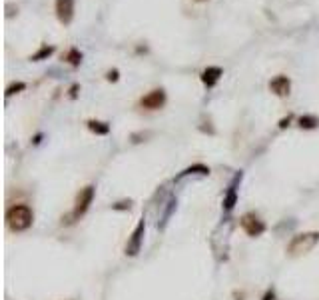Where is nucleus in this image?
Masks as SVG:
<instances>
[{
  "instance_id": "nucleus-11",
  "label": "nucleus",
  "mask_w": 319,
  "mask_h": 300,
  "mask_svg": "<svg viewBox=\"0 0 319 300\" xmlns=\"http://www.w3.org/2000/svg\"><path fill=\"white\" fill-rule=\"evenodd\" d=\"M236 200H238V190H236V186H230V190H228V194H226V198H224V208H226L228 212L236 206Z\"/></svg>"
},
{
  "instance_id": "nucleus-1",
  "label": "nucleus",
  "mask_w": 319,
  "mask_h": 300,
  "mask_svg": "<svg viewBox=\"0 0 319 300\" xmlns=\"http://www.w3.org/2000/svg\"><path fill=\"white\" fill-rule=\"evenodd\" d=\"M32 220H34V214H32L30 206H26V204L10 206L8 212H6V224H8V228L14 230V232L28 230V228L32 226Z\"/></svg>"
},
{
  "instance_id": "nucleus-14",
  "label": "nucleus",
  "mask_w": 319,
  "mask_h": 300,
  "mask_svg": "<svg viewBox=\"0 0 319 300\" xmlns=\"http://www.w3.org/2000/svg\"><path fill=\"white\" fill-rule=\"evenodd\" d=\"M317 124H319V120L315 116H301L299 118V126L301 128H315Z\"/></svg>"
},
{
  "instance_id": "nucleus-16",
  "label": "nucleus",
  "mask_w": 319,
  "mask_h": 300,
  "mask_svg": "<svg viewBox=\"0 0 319 300\" xmlns=\"http://www.w3.org/2000/svg\"><path fill=\"white\" fill-rule=\"evenodd\" d=\"M108 80H118V70H110L108 72Z\"/></svg>"
},
{
  "instance_id": "nucleus-4",
  "label": "nucleus",
  "mask_w": 319,
  "mask_h": 300,
  "mask_svg": "<svg viewBox=\"0 0 319 300\" xmlns=\"http://www.w3.org/2000/svg\"><path fill=\"white\" fill-rule=\"evenodd\" d=\"M140 104H142V108H146V110H158V108H162V106L166 104V92H164L162 88H156V90L148 92V94L140 100Z\"/></svg>"
},
{
  "instance_id": "nucleus-15",
  "label": "nucleus",
  "mask_w": 319,
  "mask_h": 300,
  "mask_svg": "<svg viewBox=\"0 0 319 300\" xmlns=\"http://www.w3.org/2000/svg\"><path fill=\"white\" fill-rule=\"evenodd\" d=\"M24 88H26V84H24V82H16V84L8 86V90H6V96H12V94H16V92H20V90H24Z\"/></svg>"
},
{
  "instance_id": "nucleus-5",
  "label": "nucleus",
  "mask_w": 319,
  "mask_h": 300,
  "mask_svg": "<svg viewBox=\"0 0 319 300\" xmlns=\"http://www.w3.org/2000/svg\"><path fill=\"white\" fill-rule=\"evenodd\" d=\"M144 230H146V222L140 220L138 226H136L134 232H132V238L128 240V246H126V254H128V256H136V254L140 252L142 240H144Z\"/></svg>"
},
{
  "instance_id": "nucleus-7",
  "label": "nucleus",
  "mask_w": 319,
  "mask_h": 300,
  "mask_svg": "<svg viewBox=\"0 0 319 300\" xmlns=\"http://www.w3.org/2000/svg\"><path fill=\"white\" fill-rule=\"evenodd\" d=\"M56 16L62 24H70L74 18V0H56Z\"/></svg>"
},
{
  "instance_id": "nucleus-12",
  "label": "nucleus",
  "mask_w": 319,
  "mask_h": 300,
  "mask_svg": "<svg viewBox=\"0 0 319 300\" xmlns=\"http://www.w3.org/2000/svg\"><path fill=\"white\" fill-rule=\"evenodd\" d=\"M54 54V46H48V44H44L36 54H32V58L30 60H34V62H38V60H44V58H48V56H52Z\"/></svg>"
},
{
  "instance_id": "nucleus-9",
  "label": "nucleus",
  "mask_w": 319,
  "mask_h": 300,
  "mask_svg": "<svg viewBox=\"0 0 319 300\" xmlns=\"http://www.w3.org/2000/svg\"><path fill=\"white\" fill-rule=\"evenodd\" d=\"M222 74H224L222 68H218V66H209V68H205V70L201 72V82H203L207 88H211V86L218 84V80H220Z\"/></svg>"
},
{
  "instance_id": "nucleus-13",
  "label": "nucleus",
  "mask_w": 319,
  "mask_h": 300,
  "mask_svg": "<svg viewBox=\"0 0 319 300\" xmlns=\"http://www.w3.org/2000/svg\"><path fill=\"white\" fill-rule=\"evenodd\" d=\"M88 128L96 134H108L110 132V126L108 124H104V122H98V120H90L88 122Z\"/></svg>"
},
{
  "instance_id": "nucleus-3",
  "label": "nucleus",
  "mask_w": 319,
  "mask_h": 300,
  "mask_svg": "<svg viewBox=\"0 0 319 300\" xmlns=\"http://www.w3.org/2000/svg\"><path fill=\"white\" fill-rule=\"evenodd\" d=\"M94 192H96V188L94 186H86V188H82L80 192H78V196H76V202H74V218H80V216H84L86 212H88V208H90V204H92V200H94Z\"/></svg>"
},
{
  "instance_id": "nucleus-17",
  "label": "nucleus",
  "mask_w": 319,
  "mask_h": 300,
  "mask_svg": "<svg viewBox=\"0 0 319 300\" xmlns=\"http://www.w3.org/2000/svg\"><path fill=\"white\" fill-rule=\"evenodd\" d=\"M198 2H203V0H198Z\"/></svg>"
},
{
  "instance_id": "nucleus-8",
  "label": "nucleus",
  "mask_w": 319,
  "mask_h": 300,
  "mask_svg": "<svg viewBox=\"0 0 319 300\" xmlns=\"http://www.w3.org/2000/svg\"><path fill=\"white\" fill-rule=\"evenodd\" d=\"M270 90H272L274 94H278V96H287L289 90H291V80H289L287 76L279 74V76H276V78L270 82Z\"/></svg>"
},
{
  "instance_id": "nucleus-10",
  "label": "nucleus",
  "mask_w": 319,
  "mask_h": 300,
  "mask_svg": "<svg viewBox=\"0 0 319 300\" xmlns=\"http://www.w3.org/2000/svg\"><path fill=\"white\" fill-rule=\"evenodd\" d=\"M64 60L68 62V64H72V66H80V62H82V52L78 48H70L68 52H66V56H64Z\"/></svg>"
},
{
  "instance_id": "nucleus-6",
  "label": "nucleus",
  "mask_w": 319,
  "mask_h": 300,
  "mask_svg": "<svg viewBox=\"0 0 319 300\" xmlns=\"http://www.w3.org/2000/svg\"><path fill=\"white\" fill-rule=\"evenodd\" d=\"M239 224H241V228H243L249 236H259V234L265 230V224H263L255 214H251V212L243 214L241 220H239Z\"/></svg>"
},
{
  "instance_id": "nucleus-2",
  "label": "nucleus",
  "mask_w": 319,
  "mask_h": 300,
  "mask_svg": "<svg viewBox=\"0 0 319 300\" xmlns=\"http://www.w3.org/2000/svg\"><path fill=\"white\" fill-rule=\"evenodd\" d=\"M319 242V232H301L297 236H293V240L287 246V252L291 256H299V254H307L309 250Z\"/></svg>"
}]
</instances>
